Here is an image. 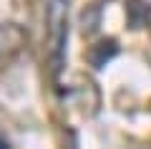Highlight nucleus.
Listing matches in <instances>:
<instances>
[{"mask_svg":"<svg viewBox=\"0 0 151 149\" xmlns=\"http://www.w3.org/2000/svg\"><path fill=\"white\" fill-rule=\"evenodd\" d=\"M25 43V31L15 23H3L0 25V63L18 53Z\"/></svg>","mask_w":151,"mask_h":149,"instance_id":"2","label":"nucleus"},{"mask_svg":"<svg viewBox=\"0 0 151 149\" xmlns=\"http://www.w3.org/2000/svg\"><path fill=\"white\" fill-rule=\"evenodd\" d=\"M113 56H119V43L113 41V38H103V41L88 46V51L83 53V58H86V63L91 66V68H103Z\"/></svg>","mask_w":151,"mask_h":149,"instance_id":"3","label":"nucleus"},{"mask_svg":"<svg viewBox=\"0 0 151 149\" xmlns=\"http://www.w3.org/2000/svg\"><path fill=\"white\" fill-rule=\"evenodd\" d=\"M151 18V5L144 3V0H129L126 3V20H129V28H141L146 25Z\"/></svg>","mask_w":151,"mask_h":149,"instance_id":"4","label":"nucleus"},{"mask_svg":"<svg viewBox=\"0 0 151 149\" xmlns=\"http://www.w3.org/2000/svg\"><path fill=\"white\" fill-rule=\"evenodd\" d=\"M45 33H48L50 73H58L63 63V46L68 38V0H48L45 8Z\"/></svg>","mask_w":151,"mask_h":149,"instance_id":"1","label":"nucleus"},{"mask_svg":"<svg viewBox=\"0 0 151 149\" xmlns=\"http://www.w3.org/2000/svg\"><path fill=\"white\" fill-rule=\"evenodd\" d=\"M98 25H101V5H88L86 10L81 13V28L86 36H91V33L98 31Z\"/></svg>","mask_w":151,"mask_h":149,"instance_id":"5","label":"nucleus"}]
</instances>
